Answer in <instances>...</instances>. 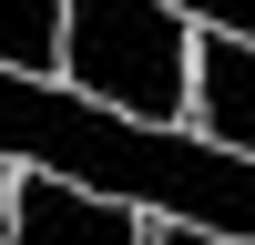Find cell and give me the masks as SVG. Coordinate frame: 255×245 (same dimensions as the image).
<instances>
[{
    "mask_svg": "<svg viewBox=\"0 0 255 245\" xmlns=\"http://www.w3.org/2000/svg\"><path fill=\"white\" fill-rule=\"evenodd\" d=\"M0 61L31 82H61V0H0Z\"/></svg>",
    "mask_w": 255,
    "mask_h": 245,
    "instance_id": "277c9868",
    "label": "cell"
},
{
    "mask_svg": "<svg viewBox=\"0 0 255 245\" xmlns=\"http://www.w3.org/2000/svg\"><path fill=\"white\" fill-rule=\"evenodd\" d=\"M194 133L225 153H255V41L245 31H194Z\"/></svg>",
    "mask_w": 255,
    "mask_h": 245,
    "instance_id": "3957f363",
    "label": "cell"
},
{
    "mask_svg": "<svg viewBox=\"0 0 255 245\" xmlns=\"http://www.w3.org/2000/svg\"><path fill=\"white\" fill-rule=\"evenodd\" d=\"M143 245H225V235L194 225V215H143Z\"/></svg>",
    "mask_w": 255,
    "mask_h": 245,
    "instance_id": "5b68a950",
    "label": "cell"
},
{
    "mask_svg": "<svg viewBox=\"0 0 255 245\" xmlns=\"http://www.w3.org/2000/svg\"><path fill=\"white\" fill-rule=\"evenodd\" d=\"M0 245H143V204H113L72 174H41L20 163L10 174V215H0Z\"/></svg>",
    "mask_w": 255,
    "mask_h": 245,
    "instance_id": "7a4b0ae2",
    "label": "cell"
},
{
    "mask_svg": "<svg viewBox=\"0 0 255 245\" xmlns=\"http://www.w3.org/2000/svg\"><path fill=\"white\" fill-rule=\"evenodd\" d=\"M61 82L133 122L194 113V10L184 0H61Z\"/></svg>",
    "mask_w": 255,
    "mask_h": 245,
    "instance_id": "6da1fadb",
    "label": "cell"
},
{
    "mask_svg": "<svg viewBox=\"0 0 255 245\" xmlns=\"http://www.w3.org/2000/svg\"><path fill=\"white\" fill-rule=\"evenodd\" d=\"M10 174H20V163H10V153H0V215H10Z\"/></svg>",
    "mask_w": 255,
    "mask_h": 245,
    "instance_id": "8992f818",
    "label": "cell"
}]
</instances>
